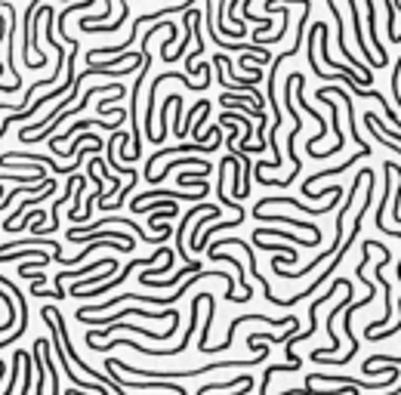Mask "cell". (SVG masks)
<instances>
[{
  "instance_id": "5b68a950",
  "label": "cell",
  "mask_w": 401,
  "mask_h": 395,
  "mask_svg": "<svg viewBox=\"0 0 401 395\" xmlns=\"http://www.w3.org/2000/svg\"><path fill=\"white\" fill-rule=\"evenodd\" d=\"M210 260L213 262H228V266H235L238 269V285H241V296H238V302H247V300H253V287L244 281V272H241V262H238V256H232V253H222V250H210Z\"/></svg>"
},
{
  "instance_id": "30bf717a",
  "label": "cell",
  "mask_w": 401,
  "mask_h": 395,
  "mask_svg": "<svg viewBox=\"0 0 401 395\" xmlns=\"http://www.w3.org/2000/svg\"><path fill=\"white\" fill-rule=\"evenodd\" d=\"M207 321L201 325V340H198V349L201 352H210V331H213V315H216V296L207 293Z\"/></svg>"
},
{
  "instance_id": "9c48e42d",
  "label": "cell",
  "mask_w": 401,
  "mask_h": 395,
  "mask_svg": "<svg viewBox=\"0 0 401 395\" xmlns=\"http://www.w3.org/2000/svg\"><path fill=\"white\" fill-rule=\"evenodd\" d=\"M364 10H367V31H371V41H373V50H377V62L380 65H386L389 62V52L383 50V44H380V37H377V19H373V12H377V6L367 0L364 3Z\"/></svg>"
},
{
  "instance_id": "7a4b0ae2",
  "label": "cell",
  "mask_w": 401,
  "mask_h": 395,
  "mask_svg": "<svg viewBox=\"0 0 401 395\" xmlns=\"http://www.w3.org/2000/svg\"><path fill=\"white\" fill-rule=\"evenodd\" d=\"M65 238L68 241H87V244H99V241H115V244H124L133 253V247H136V241L130 238V235H124V232H117V229H81V226H71L68 232H65Z\"/></svg>"
},
{
  "instance_id": "3957f363",
  "label": "cell",
  "mask_w": 401,
  "mask_h": 395,
  "mask_svg": "<svg viewBox=\"0 0 401 395\" xmlns=\"http://www.w3.org/2000/svg\"><path fill=\"white\" fill-rule=\"evenodd\" d=\"M52 192H56V180H50V186H47V189H43V192H41V195H31V198H25V201H22V204H19V207H16V210H12V213H10V216H6V222H3V229H6V232H16V226H19V222H22V216H25V213H28V210L41 207V201H43V198H50Z\"/></svg>"
},
{
  "instance_id": "7c38bea8",
  "label": "cell",
  "mask_w": 401,
  "mask_h": 395,
  "mask_svg": "<svg viewBox=\"0 0 401 395\" xmlns=\"http://www.w3.org/2000/svg\"><path fill=\"white\" fill-rule=\"evenodd\" d=\"M377 365H389V367H401V358H395V355H371V358L361 365V374L373 371Z\"/></svg>"
},
{
  "instance_id": "ba28073f",
  "label": "cell",
  "mask_w": 401,
  "mask_h": 395,
  "mask_svg": "<svg viewBox=\"0 0 401 395\" xmlns=\"http://www.w3.org/2000/svg\"><path fill=\"white\" fill-rule=\"evenodd\" d=\"M349 12H352L355 41H358V47H361V56H364L367 62L373 65V68H383V65H380V62H373V59H371V50H367V41H364V28H361V12H358V3H355V0H349Z\"/></svg>"
},
{
  "instance_id": "8fae6325",
  "label": "cell",
  "mask_w": 401,
  "mask_h": 395,
  "mask_svg": "<svg viewBox=\"0 0 401 395\" xmlns=\"http://www.w3.org/2000/svg\"><path fill=\"white\" fill-rule=\"evenodd\" d=\"M253 238H287V241H293V244H297V247H318L321 244V241H302V238H297V235H291V232H281V229H256V232H253Z\"/></svg>"
},
{
  "instance_id": "8992f818",
  "label": "cell",
  "mask_w": 401,
  "mask_h": 395,
  "mask_svg": "<svg viewBox=\"0 0 401 395\" xmlns=\"http://www.w3.org/2000/svg\"><path fill=\"white\" fill-rule=\"evenodd\" d=\"M327 10H331V12H333V19H337V44H340V50L346 52V59H349L352 65H358V68H361V77H371V81H373L371 68H367L364 62H358V59H355L352 52L346 50V31H343V19H340V10H337V3H333V0H327Z\"/></svg>"
},
{
  "instance_id": "277c9868",
  "label": "cell",
  "mask_w": 401,
  "mask_h": 395,
  "mask_svg": "<svg viewBox=\"0 0 401 395\" xmlns=\"http://www.w3.org/2000/svg\"><path fill=\"white\" fill-rule=\"evenodd\" d=\"M371 151H373V148H358V155H355V157H346V161L340 164V167H331V170H321V173H312V176H309L306 182H302V195H312V182L324 180V176H337V173H346V170H349L355 161H361V157H367V155H371Z\"/></svg>"
},
{
  "instance_id": "52a82bcc",
  "label": "cell",
  "mask_w": 401,
  "mask_h": 395,
  "mask_svg": "<svg viewBox=\"0 0 401 395\" xmlns=\"http://www.w3.org/2000/svg\"><path fill=\"white\" fill-rule=\"evenodd\" d=\"M260 222H287V226H293V229H309L312 232V238L315 241H321V229H318V222H306V220H297V216H266V213H253Z\"/></svg>"
},
{
  "instance_id": "6da1fadb",
  "label": "cell",
  "mask_w": 401,
  "mask_h": 395,
  "mask_svg": "<svg viewBox=\"0 0 401 395\" xmlns=\"http://www.w3.org/2000/svg\"><path fill=\"white\" fill-rule=\"evenodd\" d=\"M401 377V371L389 374L386 380H377V383H364V380H352V377H337V374H324V371H315L306 377V386H315V383H340V386H355V389H389V386H395Z\"/></svg>"
}]
</instances>
